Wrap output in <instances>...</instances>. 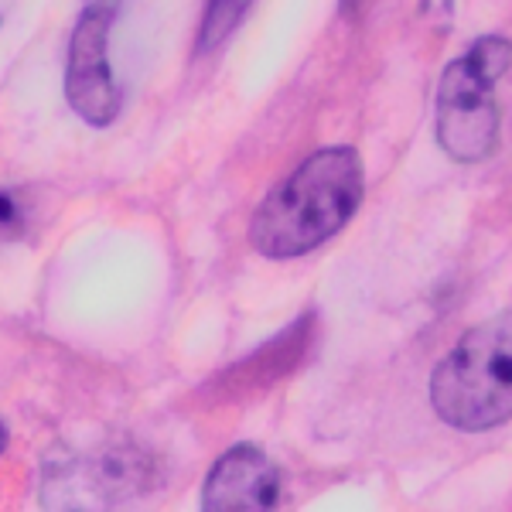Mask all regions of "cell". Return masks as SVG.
I'll return each instance as SVG.
<instances>
[{"label":"cell","instance_id":"52a82bcc","mask_svg":"<svg viewBox=\"0 0 512 512\" xmlns=\"http://www.w3.org/2000/svg\"><path fill=\"white\" fill-rule=\"evenodd\" d=\"M280 499L277 465L253 444H233L209 468L202 485V509L209 512H260Z\"/></svg>","mask_w":512,"mask_h":512},{"label":"cell","instance_id":"8992f818","mask_svg":"<svg viewBox=\"0 0 512 512\" xmlns=\"http://www.w3.org/2000/svg\"><path fill=\"white\" fill-rule=\"evenodd\" d=\"M315 342H318V315L308 311V315H301L294 325H287L284 332H277L270 342L256 345L246 359L222 369L205 390H209L212 403H243L246 396L270 390V386L280 383L284 376H291L294 369L308 359Z\"/></svg>","mask_w":512,"mask_h":512},{"label":"cell","instance_id":"7a4b0ae2","mask_svg":"<svg viewBox=\"0 0 512 512\" xmlns=\"http://www.w3.org/2000/svg\"><path fill=\"white\" fill-rule=\"evenodd\" d=\"M434 414L461 434L512 420V311L468 328L427 379Z\"/></svg>","mask_w":512,"mask_h":512},{"label":"cell","instance_id":"3957f363","mask_svg":"<svg viewBox=\"0 0 512 512\" xmlns=\"http://www.w3.org/2000/svg\"><path fill=\"white\" fill-rule=\"evenodd\" d=\"M509 69L512 41L506 35H478L458 59L444 65L434 99V130L451 161L478 164L495 154L502 137L495 89Z\"/></svg>","mask_w":512,"mask_h":512},{"label":"cell","instance_id":"30bf717a","mask_svg":"<svg viewBox=\"0 0 512 512\" xmlns=\"http://www.w3.org/2000/svg\"><path fill=\"white\" fill-rule=\"evenodd\" d=\"M366 4H369V0H342V14H359Z\"/></svg>","mask_w":512,"mask_h":512},{"label":"cell","instance_id":"9c48e42d","mask_svg":"<svg viewBox=\"0 0 512 512\" xmlns=\"http://www.w3.org/2000/svg\"><path fill=\"white\" fill-rule=\"evenodd\" d=\"M31 209L21 192H0V246L14 243L28 233Z\"/></svg>","mask_w":512,"mask_h":512},{"label":"cell","instance_id":"6da1fadb","mask_svg":"<svg viewBox=\"0 0 512 512\" xmlns=\"http://www.w3.org/2000/svg\"><path fill=\"white\" fill-rule=\"evenodd\" d=\"M366 198V164L345 144L311 151L277 181L250 219V246L267 260H297L342 233Z\"/></svg>","mask_w":512,"mask_h":512},{"label":"cell","instance_id":"5b68a950","mask_svg":"<svg viewBox=\"0 0 512 512\" xmlns=\"http://www.w3.org/2000/svg\"><path fill=\"white\" fill-rule=\"evenodd\" d=\"M154 485V468L144 451L134 444H113V448L76 454V458H55L45 465L48 506H117L137 499Z\"/></svg>","mask_w":512,"mask_h":512},{"label":"cell","instance_id":"ba28073f","mask_svg":"<svg viewBox=\"0 0 512 512\" xmlns=\"http://www.w3.org/2000/svg\"><path fill=\"white\" fill-rule=\"evenodd\" d=\"M256 0H205L195 35V55H212L243 28Z\"/></svg>","mask_w":512,"mask_h":512},{"label":"cell","instance_id":"8fae6325","mask_svg":"<svg viewBox=\"0 0 512 512\" xmlns=\"http://www.w3.org/2000/svg\"><path fill=\"white\" fill-rule=\"evenodd\" d=\"M7 441H11V434H7V427H4V424H0V454H4V451H7Z\"/></svg>","mask_w":512,"mask_h":512},{"label":"cell","instance_id":"277c9868","mask_svg":"<svg viewBox=\"0 0 512 512\" xmlns=\"http://www.w3.org/2000/svg\"><path fill=\"white\" fill-rule=\"evenodd\" d=\"M127 0H82L65 52V99L72 113L103 130L120 117L123 89L113 76L110 35Z\"/></svg>","mask_w":512,"mask_h":512}]
</instances>
